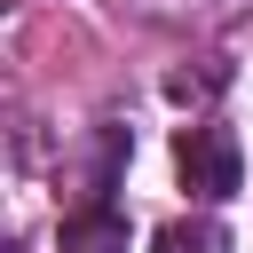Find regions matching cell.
Here are the masks:
<instances>
[{"label":"cell","mask_w":253,"mask_h":253,"mask_svg":"<svg viewBox=\"0 0 253 253\" xmlns=\"http://www.w3.org/2000/svg\"><path fill=\"white\" fill-rule=\"evenodd\" d=\"M174 166H182V190L190 198H206V206H221V198H237V182H245V158H237V134L229 126H182V142H174Z\"/></svg>","instance_id":"cell-1"},{"label":"cell","mask_w":253,"mask_h":253,"mask_svg":"<svg viewBox=\"0 0 253 253\" xmlns=\"http://www.w3.org/2000/svg\"><path fill=\"white\" fill-rule=\"evenodd\" d=\"M55 253H126V213H119V206H79V213H63Z\"/></svg>","instance_id":"cell-2"},{"label":"cell","mask_w":253,"mask_h":253,"mask_svg":"<svg viewBox=\"0 0 253 253\" xmlns=\"http://www.w3.org/2000/svg\"><path fill=\"white\" fill-rule=\"evenodd\" d=\"M253 0H126V16L142 24H190V32H213V24H237Z\"/></svg>","instance_id":"cell-3"},{"label":"cell","mask_w":253,"mask_h":253,"mask_svg":"<svg viewBox=\"0 0 253 253\" xmlns=\"http://www.w3.org/2000/svg\"><path fill=\"white\" fill-rule=\"evenodd\" d=\"M221 87H229V55H198V63H182V71H166V95H174V103H190V111H198V103H213Z\"/></svg>","instance_id":"cell-4"},{"label":"cell","mask_w":253,"mask_h":253,"mask_svg":"<svg viewBox=\"0 0 253 253\" xmlns=\"http://www.w3.org/2000/svg\"><path fill=\"white\" fill-rule=\"evenodd\" d=\"M150 253H229V229L221 221H166Z\"/></svg>","instance_id":"cell-5"}]
</instances>
